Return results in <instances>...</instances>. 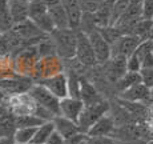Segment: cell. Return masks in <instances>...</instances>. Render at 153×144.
Masks as SVG:
<instances>
[{"instance_id": "obj_1", "label": "cell", "mask_w": 153, "mask_h": 144, "mask_svg": "<svg viewBox=\"0 0 153 144\" xmlns=\"http://www.w3.org/2000/svg\"><path fill=\"white\" fill-rule=\"evenodd\" d=\"M52 42L55 43L56 54L64 60H71L76 57L77 47V29H55L51 35Z\"/></svg>"}, {"instance_id": "obj_2", "label": "cell", "mask_w": 153, "mask_h": 144, "mask_svg": "<svg viewBox=\"0 0 153 144\" xmlns=\"http://www.w3.org/2000/svg\"><path fill=\"white\" fill-rule=\"evenodd\" d=\"M111 111V104L109 101L102 100L100 103H96V104L92 105H85L83 112L80 115V119H79V128H80V132L83 134H87L89 131V128L97 122L99 119H101L104 115L109 113Z\"/></svg>"}, {"instance_id": "obj_3", "label": "cell", "mask_w": 153, "mask_h": 144, "mask_svg": "<svg viewBox=\"0 0 153 144\" xmlns=\"http://www.w3.org/2000/svg\"><path fill=\"white\" fill-rule=\"evenodd\" d=\"M28 93L36 101V104L51 111L56 116H60V99L56 98L48 88H45L42 84H33L28 91Z\"/></svg>"}, {"instance_id": "obj_4", "label": "cell", "mask_w": 153, "mask_h": 144, "mask_svg": "<svg viewBox=\"0 0 153 144\" xmlns=\"http://www.w3.org/2000/svg\"><path fill=\"white\" fill-rule=\"evenodd\" d=\"M149 134V128L146 125L141 124L140 120L128 123V124L116 127L112 137L119 142H132V140L146 139V135Z\"/></svg>"}, {"instance_id": "obj_5", "label": "cell", "mask_w": 153, "mask_h": 144, "mask_svg": "<svg viewBox=\"0 0 153 144\" xmlns=\"http://www.w3.org/2000/svg\"><path fill=\"white\" fill-rule=\"evenodd\" d=\"M76 59L84 64L85 67H93L97 64L95 51H93L92 43L89 36L83 31L77 29V47H76Z\"/></svg>"}, {"instance_id": "obj_6", "label": "cell", "mask_w": 153, "mask_h": 144, "mask_svg": "<svg viewBox=\"0 0 153 144\" xmlns=\"http://www.w3.org/2000/svg\"><path fill=\"white\" fill-rule=\"evenodd\" d=\"M141 40L133 35H123L111 46L112 57H126L128 59L137 49Z\"/></svg>"}, {"instance_id": "obj_7", "label": "cell", "mask_w": 153, "mask_h": 144, "mask_svg": "<svg viewBox=\"0 0 153 144\" xmlns=\"http://www.w3.org/2000/svg\"><path fill=\"white\" fill-rule=\"evenodd\" d=\"M88 36H89V40H91V43H92L93 51H95L96 59H97V63L105 64L107 61H109L111 57H112L111 44L102 37V35L100 34L99 28L95 29V31H92L91 34H88Z\"/></svg>"}, {"instance_id": "obj_8", "label": "cell", "mask_w": 153, "mask_h": 144, "mask_svg": "<svg viewBox=\"0 0 153 144\" xmlns=\"http://www.w3.org/2000/svg\"><path fill=\"white\" fill-rule=\"evenodd\" d=\"M37 84H42L45 88H48L56 98H59L60 100L69 96L68 76H65L64 73H56L53 76L45 78L42 80V83H37Z\"/></svg>"}, {"instance_id": "obj_9", "label": "cell", "mask_w": 153, "mask_h": 144, "mask_svg": "<svg viewBox=\"0 0 153 144\" xmlns=\"http://www.w3.org/2000/svg\"><path fill=\"white\" fill-rule=\"evenodd\" d=\"M84 107L85 105L81 99L68 96V98H64L60 100V115L75 123H79V119H80Z\"/></svg>"}, {"instance_id": "obj_10", "label": "cell", "mask_w": 153, "mask_h": 144, "mask_svg": "<svg viewBox=\"0 0 153 144\" xmlns=\"http://www.w3.org/2000/svg\"><path fill=\"white\" fill-rule=\"evenodd\" d=\"M114 130H116V123H114L113 117H112L109 113H107V115H104L101 119H99L97 122L89 128L87 135L89 137L112 136Z\"/></svg>"}, {"instance_id": "obj_11", "label": "cell", "mask_w": 153, "mask_h": 144, "mask_svg": "<svg viewBox=\"0 0 153 144\" xmlns=\"http://www.w3.org/2000/svg\"><path fill=\"white\" fill-rule=\"evenodd\" d=\"M120 99L126 101H133V103H144L145 104L148 100H151V90L143 83H139L136 86L131 87L129 90L124 91L119 95Z\"/></svg>"}, {"instance_id": "obj_12", "label": "cell", "mask_w": 153, "mask_h": 144, "mask_svg": "<svg viewBox=\"0 0 153 144\" xmlns=\"http://www.w3.org/2000/svg\"><path fill=\"white\" fill-rule=\"evenodd\" d=\"M80 99L83 100L84 105H92L104 100L97 88L85 78L80 79Z\"/></svg>"}, {"instance_id": "obj_13", "label": "cell", "mask_w": 153, "mask_h": 144, "mask_svg": "<svg viewBox=\"0 0 153 144\" xmlns=\"http://www.w3.org/2000/svg\"><path fill=\"white\" fill-rule=\"evenodd\" d=\"M61 4L64 5L69 19V27L72 29H79L83 19V10H81L80 0H63Z\"/></svg>"}, {"instance_id": "obj_14", "label": "cell", "mask_w": 153, "mask_h": 144, "mask_svg": "<svg viewBox=\"0 0 153 144\" xmlns=\"http://www.w3.org/2000/svg\"><path fill=\"white\" fill-rule=\"evenodd\" d=\"M12 31L17 36L22 37V39H37V37H42L45 35L40 31V28L37 27L33 20H31V19L15 24Z\"/></svg>"}, {"instance_id": "obj_15", "label": "cell", "mask_w": 153, "mask_h": 144, "mask_svg": "<svg viewBox=\"0 0 153 144\" xmlns=\"http://www.w3.org/2000/svg\"><path fill=\"white\" fill-rule=\"evenodd\" d=\"M56 132L61 135L64 139H69V137L75 136V135L80 134V128H79L77 123L72 122V120L67 119L64 116H56L53 119Z\"/></svg>"}, {"instance_id": "obj_16", "label": "cell", "mask_w": 153, "mask_h": 144, "mask_svg": "<svg viewBox=\"0 0 153 144\" xmlns=\"http://www.w3.org/2000/svg\"><path fill=\"white\" fill-rule=\"evenodd\" d=\"M114 1H116V0H104L102 4L100 5V8L93 13V19H95V23H96V25H97V28L109 27Z\"/></svg>"}, {"instance_id": "obj_17", "label": "cell", "mask_w": 153, "mask_h": 144, "mask_svg": "<svg viewBox=\"0 0 153 144\" xmlns=\"http://www.w3.org/2000/svg\"><path fill=\"white\" fill-rule=\"evenodd\" d=\"M8 11H10V15H11V17H12L15 24L25 22V20L29 19L27 0H10Z\"/></svg>"}, {"instance_id": "obj_18", "label": "cell", "mask_w": 153, "mask_h": 144, "mask_svg": "<svg viewBox=\"0 0 153 144\" xmlns=\"http://www.w3.org/2000/svg\"><path fill=\"white\" fill-rule=\"evenodd\" d=\"M31 81L24 79V80H3L0 81V90L5 91L12 95H22V93H27L31 87Z\"/></svg>"}, {"instance_id": "obj_19", "label": "cell", "mask_w": 153, "mask_h": 144, "mask_svg": "<svg viewBox=\"0 0 153 144\" xmlns=\"http://www.w3.org/2000/svg\"><path fill=\"white\" fill-rule=\"evenodd\" d=\"M48 13L52 17L55 23L56 29H67L69 27V19H68V13H67L65 8L63 4L55 5V7L48 8Z\"/></svg>"}, {"instance_id": "obj_20", "label": "cell", "mask_w": 153, "mask_h": 144, "mask_svg": "<svg viewBox=\"0 0 153 144\" xmlns=\"http://www.w3.org/2000/svg\"><path fill=\"white\" fill-rule=\"evenodd\" d=\"M141 83V75L140 72H125L124 75L121 76V78L119 79V80L116 81V84H114V87H116L117 92L121 93L124 92V91L129 90L131 87L136 86V84Z\"/></svg>"}, {"instance_id": "obj_21", "label": "cell", "mask_w": 153, "mask_h": 144, "mask_svg": "<svg viewBox=\"0 0 153 144\" xmlns=\"http://www.w3.org/2000/svg\"><path fill=\"white\" fill-rule=\"evenodd\" d=\"M55 131H56V128H55L53 120H51V122H44L40 127H37V131H36V134H35V137H33V140H32V143L45 144Z\"/></svg>"}, {"instance_id": "obj_22", "label": "cell", "mask_w": 153, "mask_h": 144, "mask_svg": "<svg viewBox=\"0 0 153 144\" xmlns=\"http://www.w3.org/2000/svg\"><path fill=\"white\" fill-rule=\"evenodd\" d=\"M152 27H153V19H144V17H143V19H140L139 22L136 23L132 35H133V36H136V37H139L141 42L148 40L149 32H151Z\"/></svg>"}, {"instance_id": "obj_23", "label": "cell", "mask_w": 153, "mask_h": 144, "mask_svg": "<svg viewBox=\"0 0 153 144\" xmlns=\"http://www.w3.org/2000/svg\"><path fill=\"white\" fill-rule=\"evenodd\" d=\"M15 127L17 128H28V127H40L44 123L43 119H40L36 115H19L15 116Z\"/></svg>"}, {"instance_id": "obj_24", "label": "cell", "mask_w": 153, "mask_h": 144, "mask_svg": "<svg viewBox=\"0 0 153 144\" xmlns=\"http://www.w3.org/2000/svg\"><path fill=\"white\" fill-rule=\"evenodd\" d=\"M37 127H28V128H17L13 134L15 143L20 144H31L35 137Z\"/></svg>"}, {"instance_id": "obj_25", "label": "cell", "mask_w": 153, "mask_h": 144, "mask_svg": "<svg viewBox=\"0 0 153 144\" xmlns=\"http://www.w3.org/2000/svg\"><path fill=\"white\" fill-rule=\"evenodd\" d=\"M33 22H35V24L40 28V31H42L43 34H45V35H51L52 32L56 29L53 20H52V17L49 16L48 12L42 15V16H39V17H36V19H33Z\"/></svg>"}, {"instance_id": "obj_26", "label": "cell", "mask_w": 153, "mask_h": 144, "mask_svg": "<svg viewBox=\"0 0 153 144\" xmlns=\"http://www.w3.org/2000/svg\"><path fill=\"white\" fill-rule=\"evenodd\" d=\"M128 5H129V0H116V1H114L109 25H116L117 24V22H119V20L121 19L123 15L125 13Z\"/></svg>"}, {"instance_id": "obj_27", "label": "cell", "mask_w": 153, "mask_h": 144, "mask_svg": "<svg viewBox=\"0 0 153 144\" xmlns=\"http://www.w3.org/2000/svg\"><path fill=\"white\" fill-rule=\"evenodd\" d=\"M28 12H29V19L33 20L48 12V7L44 4L42 0H32V1H28Z\"/></svg>"}, {"instance_id": "obj_28", "label": "cell", "mask_w": 153, "mask_h": 144, "mask_svg": "<svg viewBox=\"0 0 153 144\" xmlns=\"http://www.w3.org/2000/svg\"><path fill=\"white\" fill-rule=\"evenodd\" d=\"M37 54L40 56H53V55H57L56 54V47H55V43L52 42L51 36L45 37L43 42H40V44L37 46Z\"/></svg>"}, {"instance_id": "obj_29", "label": "cell", "mask_w": 153, "mask_h": 144, "mask_svg": "<svg viewBox=\"0 0 153 144\" xmlns=\"http://www.w3.org/2000/svg\"><path fill=\"white\" fill-rule=\"evenodd\" d=\"M99 31H100V34L102 35V37H104V39L107 40L111 46L116 42L119 37L123 36V32L120 31L117 27H114V25H109V27H104V28H99Z\"/></svg>"}, {"instance_id": "obj_30", "label": "cell", "mask_w": 153, "mask_h": 144, "mask_svg": "<svg viewBox=\"0 0 153 144\" xmlns=\"http://www.w3.org/2000/svg\"><path fill=\"white\" fill-rule=\"evenodd\" d=\"M15 23L10 15V11L0 13V34H8L12 31Z\"/></svg>"}, {"instance_id": "obj_31", "label": "cell", "mask_w": 153, "mask_h": 144, "mask_svg": "<svg viewBox=\"0 0 153 144\" xmlns=\"http://www.w3.org/2000/svg\"><path fill=\"white\" fill-rule=\"evenodd\" d=\"M104 0H80L81 10L84 13H95L102 4Z\"/></svg>"}, {"instance_id": "obj_32", "label": "cell", "mask_w": 153, "mask_h": 144, "mask_svg": "<svg viewBox=\"0 0 153 144\" xmlns=\"http://www.w3.org/2000/svg\"><path fill=\"white\" fill-rule=\"evenodd\" d=\"M126 69H128L129 72H140L141 69H143L140 57L137 56L134 52L126 59Z\"/></svg>"}, {"instance_id": "obj_33", "label": "cell", "mask_w": 153, "mask_h": 144, "mask_svg": "<svg viewBox=\"0 0 153 144\" xmlns=\"http://www.w3.org/2000/svg\"><path fill=\"white\" fill-rule=\"evenodd\" d=\"M141 83L151 90L153 88V68H143L140 71Z\"/></svg>"}, {"instance_id": "obj_34", "label": "cell", "mask_w": 153, "mask_h": 144, "mask_svg": "<svg viewBox=\"0 0 153 144\" xmlns=\"http://www.w3.org/2000/svg\"><path fill=\"white\" fill-rule=\"evenodd\" d=\"M88 136V135H87ZM116 139L112 136H101V137H87V144H117Z\"/></svg>"}, {"instance_id": "obj_35", "label": "cell", "mask_w": 153, "mask_h": 144, "mask_svg": "<svg viewBox=\"0 0 153 144\" xmlns=\"http://www.w3.org/2000/svg\"><path fill=\"white\" fill-rule=\"evenodd\" d=\"M143 17L144 19H153V0H144L143 1Z\"/></svg>"}, {"instance_id": "obj_36", "label": "cell", "mask_w": 153, "mask_h": 144, "mask_svg": "<svg viewBox=\"0 0 153 144\" xmlns=\"http://www.w3.org/2000/svg\"><path fill=\"white\" fill-rule=\"evenodd\" d=\"M45 144H65V139H64L59 132L55 131L53 134L51 135V137H49L48 142H47Z\"/></svg>"}, {"instance_id": "obj_37", "label": "cell", "mask_w": 153, "mask_h": 144, "mask_svg": "<svg viewBox=\"0 0 153 144\" xmlns=\"http://www.w3.org/2000/svg\"><path fill=\"white\" fill-rule=\"evenodd\" d=\"M141 66H143V68H153V54L152 52L143 57Z\"/></svg>"}, {"instance_id": "obj_38", "label": "cell", "mask_w": 153, "mask_h": 144, "mask_svg": "<svg viewBox=\"0 0 153 144\" xmlns=\"http://www.w3.org/2000/svg\"><path fill=\"white\" fill-rule=\"evenodd\" d=\"M42 1H43L48 8H51V7H55V5L61 4V3H63V0H42Z\"/></svg>"}, {"instance_id": "obj_39", "label": "cell", "mask_w": 153, "mask_h": 144, "mask_svg": "<svg viewBox=\"0 0 153 144\" xmlns=\"http://www.w3.org/2000/svg\"><path fill=\"white\" fill-rule=\"evenodd\" d=\"M8 4H10V0H0V13L7 12Z\"/></svg>"}, {"instance_id": "obj_40", "label": "cell", "mask_w": 153, "mask_h": 144, "mask_svg": "<svg viewBox=\"0 0 153 144\" xmlns=\"http://www.w3.org/2000/svg\"><path fill=\"white\" fill-rule=\"evenodd\" d=\"M149 140L146 139H139V140H132V142H119L120 144H148Z\"/></svg>"}, {"instance_id": "obj_41", "label": "cell", "mask_w": 153, "mask_h": 144, "mask_svg": "<svg viewBox=\"0 0 153 144\" xmlns=\"http://www.w3.org/2000/svg\"><path fill=\"white\" fill-rule=\"evenodd\" d=\"M148 40H151V42H153V27H152V29H151V32H149Z\"/></svg>"}, {"instance_id": "obj_42", "label": "cell", "mask_w": 153, "mask_h": 144, "mask_svg": "<svg viewBox=\"0 0 153 144\" xmlns=\"http://www.w3.org/2000/svg\"><path fill=\"white\" fill-rule=\"evenodd\" d=\"M151 101H153V88H151Z\"/></svg>"}, {"instance_id": "obj_43", "label": "cell", "mask_w": 153, "mask_h": 144, "mask_svg": "<svg viewBox=\"0 0 153 144\" xmlns=\"http://www.w3.org/2000/svg\"><path fill=\"white\" fill-rule=\"evenodd\" d=\"M148 144H153V137H152V139H151V140H149V142H148Z\"/></svg>"}, {"instance_id": "obj_44", "label": "cell", "mask_w": 153, "mask_h": 144, "mask_svg": "<svg viewBox=\"0 0 153 144\" xmlns=\"http://www.w3.org/2000/svg\"><path fill=\"white\" fill-rule=\"evenodd\" d=\"M81 144H87V140H85V142H84V143H81Z\"/></svg>"}, {"instance_id": "obj_45", "label": "cell", "mask_w": 153, "mask_h": 144, "mask_svg": "<svg viewBox=\"0 0 153 144\" xmlns=\"http://www.w3.org/2000/svg\"><path fill=\"white\" fill-rule=\"evenodd\" d=\"M27 1H32V0H27Z\"/></svg>"}, {"instance_id": "obj_46", "label": "cell", "mask_w": 153, "mask_h": 144, "mask_svg": "<svg viewBox=\"0 0 153 144\" xmlns=\"http://www.w3.org/2000/svg\"><path fill=\"white\" fill-rule=\"evenodd\" d=\"M15 144H20V143H15Z\"/></svg>"}, {"instance_id": "obj_47", "label": "cell", "mask_w": 153, "mask_h": 144, "mask_svg": "<svg viewBox=\"0 0 153 144\" xmlns=\"http://www.w3.org/2000/svg\"><path fill=\"white\" fill-rule=\"evenodd\" d=\"M31 144H36V143H31Z\"/></svg>"}, {"instance_id": "obj_48", "label": "cell", "mask_w": 153, "mask_h": 144, "mask_svg": "<svg viewBox=\"0 0 153 144\" xmlns=\"http://www.w3.org/2000/svg\"><path fill=\"white\" fill-rule=\"evenodd\" d=\"M117 142H119V140H117ZM117 144H120V143H117Z\"/></svg>"}, {"instance_id": "obj_49", "label": "cell", "mask_w": 153, "mask_h": 144, "mask_svg": "<svg viewBox=\"0 0 153 144\" xmlns=\"http://www.w3.org/2000/svg\"><path fill=\"white\" fill-rule=\"evenodd\" d=\"M152 54H153V51H152Z\"/></svg>"}]
</instances>
